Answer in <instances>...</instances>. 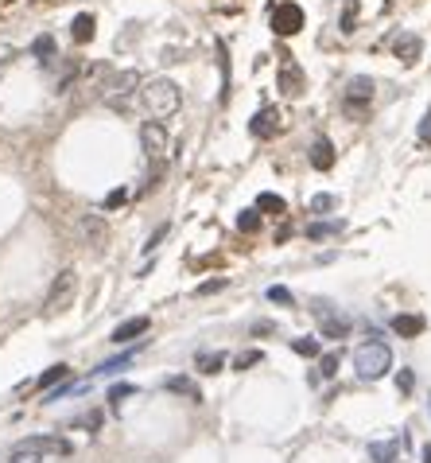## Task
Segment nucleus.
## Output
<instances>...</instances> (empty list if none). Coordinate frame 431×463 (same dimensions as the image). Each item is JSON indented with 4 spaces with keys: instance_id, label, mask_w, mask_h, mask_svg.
I'll return each mask as SVG.
<instances>
[{
    "instance_id": "nucleus-7",
    "label": "nucleus",
    "mask_w": 431,
    "mask_h": 463,
    "mask_svg": "<svg viewBox=\"0 0 431 463\" xmlns=\"http://www.w3.org/2000/svg\"><path fill=\"white\" fill-rule=\"evenodd\" d=\"M304 28V8H299V4H292V0H288V4H276L272 8V31L276 35H295V31Z\"/></svg>"
},
{
    "instance_id": "nucleus-9",
    "label": "nucleus",
    "mask_w": 431,
    "mask_h": 463,
    "mask_svg": "<svg viewBox=\"0 0 431 463\" xmlns=\"http://www.w3.org/2000/svg\"><path fill=\"white\" fill-rule=\"evenodd\" d=\"M78 230H82V237H86V242H89L94 249H105V242H109V226H105V218H101V214H82Z\"/></svg>"
},
{
    "instance_id": "nucleus-28",
    "label": "nucleus",
    "mask_w": 431,
    "mask_h": 463,
    "mask_svg": "<svg viewBox=\"0 0 431 463\" xmlns=\"http://www.w3.org/2000/svg\"><path fill=\"white\" fill-rule=\"evenodd\" d=\"M128 362H132V351H125L121 358H109V362H101L98 374H113V370H121V366H128Z\"/></svg>"
},
{
    "instance_id": "nucleus-12",
    "label": "nucleus",
    "mask_w": 431,
    "mask_h": 463,
    "mask_svg": "<svg viewBox=\"0 0 431 463\" xmlns=\"http://www.w3.org/2000/svg\"><path fill=\"white\" fill-rule=\"evenodd\" d=\"M148 323H152L148 316H132V319H125V323L113 327V335H109V339H113L117 346H121V343H132V339H140V335L148 331Z\"/></svg>"
},
{
    "instance_id": "nucleus-16",
    "label": "nucleus",
    "mask_w": 431,
    "mask_h": 463,
    "mask_svg": "<svg viewBox=\"0 0 431 463\" xmlns=\"http://www.w3.org/2000/svg\"><path fill=\"white\" fill-rule=\"evenodd\" d=\"M319 316H323V339H346L350 335V319L326 316V312H319Z\"/></svg>"
},
{
    "instance_id": "nucleus-4",
    "label": "nucleus",
    "mask_w": 431,
    "mask_h": 463,
    "mask_svg": "<svg viewBox=\"0 0 431 463\" xmlns=\"http://www.w3.org/2000/svg\"><path fill=\"white\" fill-rule=\"evenodd\" d=\"M74 296H78V273H74V269H62V273L51 280L43 312H47V316H59V312H67V308L74 304Z\"/></svg>"
},
{
    "instance_id": "nucleus-10",
    "label": "nucleus",
    "mask_w": 431,
    "mask_h": 463,
    "mask_svg": "<svg viewBox=\"0 0 431 463\" xmlns=\"http://www.w3.org/2000/svg\"><path fill=\"white\" fill-rule=\"evenodd\" d=\"M280 90H284L288 98H299V94H304V70H299L295 59H288V55H284V62H280Z\"/></svg>"
},
{
    "instance_id": "nucleus-27",
    "label": "nucleus",
    "mask_w": 431,
    "mask_h": 463,
    "mask_svg": "<svg viewBox=\"0 0 431 463\" xmlns=\"http://www.w3.org/2000/svg\"><path fill=\"white\" fill-rule=\"evenodd\" d=\"M31 51H35V55H39V59L47 62L51 55H55V40H51V35H39V40L31 43Z\"/></svg>"
},
{
    "instance_id": "nucleus-17",
    "label": "nucleus",
    "mask_w": 431,
    "mask_h": 463,
    "mask_svg": "<svg viewBox=\"0 0 431 463\" xmlns=\"http://www.w3.org/2000/svg\"><path fill=\"white\" fill-rule=\"evenodd\" d=\"M256 210L261 214H288V203L276 191H265V195H256Z\"/></svg>"
},
{
    "instance_id": "nucleus-1",
    "label": "nucleus",
    "mask_w": 431,
    "mask_h": 463,
    "mask_svg": "<svg viewBox=\"0 0 431 463\" xmlns=\"http://www.w3.org/2000/svg\"><path fill=\"white\" fill-rule=\"evenodd\" d=\"M140 98H144V109L152 113L156 121H167L175 117L179 106H183V94H179V86L171 78H152L144 90H140Z\"/></svg>"
},
{
    "instance_id": "nucleus-38",
    "label": "nucleus",
    "mask_w": 431,
    "mask_h": 463,
    "mask_svg": "<svg viewBox=\"0 0 431 463\" xmlns=\"http://www.w3.org/2000/svg\"><path fill=\"white\" fill-rule=\"evenodd\" d=\"M420 137L431 140V109H428V117H423V125H420Z\"/></svg>"
},
{
    "instance_id": "nucleus-26",
    "label": "nucleus",
    "mask_w": 431,
    "mask_h": 463,
    "mask_svg": "<svg viewBox=\"0 0 431 463\" xmlns=\"http://www.w3.org/2000/svg\"><path fill=\"white\" fill-rule=\"evenodd\" d=\"M268 300H272V304H280V308H292L295 304V296L288 292L284 285H272V288H268Z\"/></svg>"
},
{
    "instance_id": "nucleus-25",
    "label": "nucleus",
    "mask_w": 431,
    "mask_h": 463,
    "mask_svg": "<svg viewBox=\"0 0 431 463\" xmlns=\"http://www.w3.org/2000/svg\"><path fill=\"white\" fill-rule=\"evenodd\" d=\"M226 366V355H198V370L202 374H218Z\"/></svg>"
},
{
    "instance_id": "nucleus-3",
    "label": "nucleus",
    "mask_w": 431,
    "mask_h": 463,
    "mask_svg": "<svg viewBox=\"0 0 431 463\" xmlns=\"http://www.w3.org/2000/svg\"><path fill=\"white\" fill-rule=\"evenodd\" d=\"M373 78H365V74H358V78L346 82L342 90V113L350 121H365L369 117V109H373Z\"/></svg>"
},
{
    "instance_id": "nucleus-36",
    "label": "nucleus",
    "mask_w": 431,
    "mask_h": 463,
    "mask_svg": "<svg viewBox=\"0 0 431 463\" xmlns=\"http://www.w3.org/2000/svg\"><path fill=\"white\" fill-rule=\"evenodd\" d=\"M128 394H132V385H113V389H109V401L117 405L121 397H128Z\"/></svg>"
},
{
    "instance_id": "nucleus-29",
    "label": "nucleus",
    "mask_w": 431,
    "mask_h": 463,
    "mask_svg": "<svg viewBox=\"0 0 431 463\" xmlns=\"http://www.w3.org/2000/svg\"><path fill=\"white\" fill-rule=\"evenodd\" d=\"M338 230H342V222H319V226L307 230V237H331V234H338Z\"/></svg>"
},
{
    "instance_id": "nucleus-22",
    "label": "nucleus",
    "mask_w": 431,
    "mask_h": 463,
    "mask_svg": "<svg viewBox=\"0 0 431 463\" xmlns=\"http://www.w3.org/2000/svg\"><path fill=\"white\" fill-rule=\"evenodd\" d=\"M237 230H241V234H256V230H261V210L256 207L241 210V214H237Z\"/></svg>"
},
{
    "instance_id": "nucleus-24",
    "label": "nucleus",
    "mask_w": 431,
    "mask_h": 463,
    "mask_svg": "<svg viewBox=\"0 0 431 463\" xmlns=\"http://www.w3.org/2000/svg\"><path fill=\"white\" fill-rule=\"evenodd\" d=\"M338 362H342V355H338V351H326V355L319 358V374L334 378V374H338Z\"/></svg>"
},
{
    "instance_id": "nucleus-30",
    "label": "nucleus",
    "mask_w": 431,
    "mask_h": 463,
    "mask_svg": "<svg viewBox=\"0 0 431 463\" xmlns=\"http://www.w3.org/2000/svg\"><path fill=\"white\" fill-rule=\"evenodd\" d=\"M334 207H338V199H334V195H315V199H311V210H315V214L334 210Z\"/></svg>"
},
{
    "instance_id": "nucleus-14",
    "label": "nucleus",
    "mask_w": 431,
    "mask_h": 463,
    "mask_svg": "<svg viewBox=\"0 0 431 463\" xmlns=\"http://www.w3.org/2000/svg\"><path fill=\"white\" fill-rule=\"evenodd\" d=\"M420 51H423L420 35H396V43H392V55H396L401 62H408V67L420 59Z\"/></svg>"
},
{
    "instance_id": "nucleus-21",
    "label": "nucleus",
    "mask_w": 431,
    "mask_h": 463,
    "mask_svg": "<svg viewBox=\"0 0 431 463\" xmlns=\"http://www.w3.org/2000/svg\"><path fill=\"white\" fill-rule=\"evenodd\" d=\"M396 448H401V440H385V444H369V455L377 463H396L392 455H396Z\"/></svg>"
},
{
    "instance_id": "nucleus-20",
    "label": "nucleus",
    "mask_w": 431,
    "mask_h": 463,
    "mask_svg": "<svg viewBox=\"0 0 431 463\" xmlns=\"http://www.w3.org/2000/svg\"><path fill=\"white\" fill-rule=\"evenodd\" d=\"M167 389H171V394H186L191 401H202V394H198V385L191 382V378H167Z\"/></svg>"
},
{
    "instance_id": "nucleus-37",
    "label": "nucleus",
    "mask_w": 431,
    "mask_h": 463,
    "mask_svg": "<svg viewBox=\"0 0 431 463\" xmlns=\"http://www.w3.org/2000/svg\"><path fill=\"white\" fill-rule=\"evenodd\" d=\"M253 362H261V355H256V351H249V355L237 358V370H245V366H253Z\"/></svg>"
},
{
    "instance_id": "nucleus-6",
    "label": "nucleus",
    "mask_w": 431,
    "mask_h": 463,
    "mask_svg": "<svg viewBox=\"0 0 431 463\" xmlns=\"http://www.w3.org/2000/svg\"><path fill=\"white\" fill-rule=\"evenodd\" d=\"M137 86H140V74H137V70H121V74H113V78L101 86V98H105L109 106H125V98Z\"/></svg>"
},
{
    "instance_id": "nucleus-31",
    "label": "nucleus",
    "mask_w": 431,
    "mask_h": 463,
    "mask_svg": "<svg viewBox=\"0 0 431 463\" xmlns=\"http://www.w3.org/2000/svg\"><path fill=\"white\" fill-rule=\"evenodd\" d=\"M125 199H128V191H125V187L109 191V199H105V210H117V207H125Z\"/></svg>"
},
{
    "instance_id": "nucleus-19",
    "label": "nucleus",
    "mask_w": 431,
    "mask_h": 463,
    "mask_svg": "<svg viewBox=\"0 0 431 463\" xmlns=\"http://www.w3.org/2000/svg\"><path fill=\"white\" fill-rule=\"evenodd\" d=\"M67 378H70V366H67V362H59V366H51V370H43L35 385H39V389H51V385L67 382Z\"/></svg>"
},
{
    "instance_id": "nucleus-39",
    "label": "nucleus",
    "mask_w": 431,
    "mask_h": 463,
    "mask_svg": "<svg viewBox=\"0 0 431 463\" xmlns=\"http://www.w3.org/2000/svg\"><path fill=\"white\" fill-rule=\"evenodd\" d=\"M423 463H431V444H428V448H423Z\"/></svg>"
},
{
    "instance_id": "nucleus-33",
    "label": "nucleus",
    "mask_w": 431,
    "mask_h": 463,
    "mask_svg": "<svg viewBox=\"0 0 431 463\" xmlns=\"http://www.w3.org/2000/svg\"><path fill=\"white\" fill-rule=\"evenodd\" d=\"M226 285H229V280H222V276H218V280H206V285H198V296H214V292H222Z\"/></svg>"
},
{
    "instance_id": "nucleus-2",
    "label": "nucleus",
    "mask_w": 431,
    "mask_h": 463,
    "mask_svg": "<svg viewBox=\"0 0 431 463\" xmlns=\"http://www.w3.org/2000/svg\"><path fill=\"white\" fill-rule=\"evenodd\" d=\"M353 370H358L365 382H377V378H385L392 370V351L381 339H369V343H362L353 351Z\"/></svg>"
},
{
    "instance_id": "nucleus-23",
    "label": "nucleus",
    "mask_w": 431,
    "mask_h": 463,
    "mask_svg": "<svg viewBox=\"0 0 431 463\" xmlns=\"http://www.w3.org/2000/svg\"><path fill=\"white\" fill-rule=\"evenodd\" d=\"M292 351L304 358H323V346H319V339H292Z\"/></svg>"
},
{
    "instance_id": "nucleus-35",
    "label": "nucleus",
    "mask_w": 431,
    "mask_h": 463,
    "mask_svg": "<svg viewBox=\"0 0 431 463\" xmlns=\"http://www.w3.org/2000/svg\"><path fill=\"white\" fill-rule=\"evenodd\" d=\"M164 237H167V226H159V230H156V234L148 237V246H144V253H152V249H156V246H159V242H164Z\"/></svg>"
},
{
    "instance_id": "nucleus-5",
    "label": "nucleus",
    "mask_w": 431,
    "mask_h": 463,
    "mask_svg": "<svg viewBox=\"0 0 431 463\" xmlns=\"http://www.w3.org/2000/svg\"><path fill=\"white\" fill-rule=\"evenodd\" d=\"M140 144H144L152 164H164L167 160V128L159 125V121H144V125H140Z\"/></svg>"
},
{
    "instance_id": "nucleus-40",
    "label": "nucleus",
    "mask_w": 431,
    "mask_h": 463,
    "mask_svg": "<svg viewBox=\"0 0 431 463\" xmlns=\"http://www.w3.org/2000/svg\"><path fill=\"white\" fill-rule=\"evenodd\" d=\"M428 409H431V401H428Z\"/></svg>"
},
{
    "instance_id": "nucleus-32",
    "label": "nucleus",
    "mask_w": 431,
    "mask_h": 463,
    "mask_svg": "<svg viewBox=\"0 0 431 463\" xmlns=\"http://www.w3.org/2000/svg\"><path fill=\"white\" fill-rule=\"evenodd\" d=\"M396 389H401V394H412V389H416V378H412V370H401V374H396Z\"/></svg>"
},
{
    "instance_id": "nucleus-18",
    "label": "nucleus",
    "mask_w": 431,
    "mask_h": 463,
    "mask_svg": "<svg viewBox=\"0 0 431 463\" xmlns=\"http://www.w3.org/2000/svg\"><path fill=\"white\" fill-rule=\"evenodd\" d=\"M70 35H74L78 43H89V40H94V16H89V12L74 16V24H70Z\"/></svg>"
},
{
    "instance_id": "nucleus-34",
    "label": "nucleus",
    "mask_w": 431,
    "mask_h": 463,
    "mask_svg": "<svg viewBox=\"0 0 431 463\" xmlns=\"http://www.w3.org/2000/svg\"><path fill=\"white\" fill-rule=\"evenodd\" d=\"M8 463H43V455H35V452H16L12 448V460Z\"/></svg>"
},
{
    "instance_id": "nucleus-8",
    "label": "nucleus",
    "mask_w": 431,
    "mask_h": 463,
    "mask_svg": "<svg viewBox=\"0 0 431 463\" xmlns=\"http://www.w3.org/2000/svg\"><path fill=\"white\" fill-rule=\"evenodd\" d=\"M16 452H35V455H70V444L62 436H28L16 444Z\"/></svg>"
},
{
    "instance_id": "nucleus-15",
    "label": "nucleus",
    "mask_w": 431,
    "mask_h": 463,
    "mask_svg": "<svg viewBox=\"0 0 431 463\" xmlns=\"http://www.w3.org/2000/svg\"><path fill=\"white\" fill-rule=\"evenodd\" d=\"M423 316H396L392 319V331H396V335L401 339H416V335H423Z\"/></svg>"
},
{
    "instance_id": "nucleus-13",
    "label": "nucleus",
    "mask_w": 431,
    "mask_h": 463,
    "mask_svg": "<svg viewBox=\"0 0 431 463\" xmlns=\"http://www.w3.org/2000/svg\"><path fill=\"white\" fill-rule=\"evenodd\" d=\"M307 160H311V168L315 171H331L334 168V144L326 137H315L311 152H307Z\"/></svg>"
},
{
    "instance_id": "nucleus-11",
    "label": "nucleus",
    "mask_w": 431,
    "mask_h": 463,
    "mask_svg": "<svg viewBox=\"0 0 431 463\" xmlns=\"http://www.w3.org/2000/svg\"><path fill=\"white\" fill-rule=\"evenodd\" d=\"M249 133H253L256 140L276 137V133H280V113H276L272 106H268V109H261V113H256V117L249 121Z\"/></svg>"
}]
</instances>
